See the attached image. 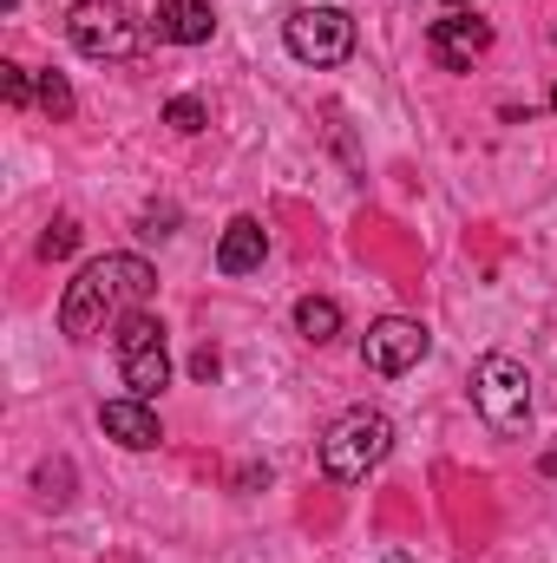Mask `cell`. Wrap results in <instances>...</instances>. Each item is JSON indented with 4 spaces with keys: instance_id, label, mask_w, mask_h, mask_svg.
<instances>
[{
    "instance_id": "1",
    "label": "cell",
    "mask_w": 557,
    "mask_h": 563,
    "mask_svg": "<svg viewBox=\"0 0 557 563\" xmlns=\"http://www.w3.org/2000/svg\"><path fill=\"white\" fill-rule=\"evenodd\" d=\"M151 288H157V269L144 256H92L59 295V334L92 341L112 314H139Z\"/></svg>"
},
{
    "instance_id": "2",
    "label": "cell",
    "mask_w": 557,
    "mask_h": 563,
    "mask_svg": "<svg viewBox=\"0 0 557 563\" xmlns=\"http://www.w3.org/2000/svg\"><path fill=\"white\" fill-rule=\"evenodd\" d=\"M387 452H394V420L381 407H348L341 420L321 432V472L335 485H361Z\"/></svg>"
},
{
    "instance_id": "3",
    "label": "cell",
    "mask_w": 557,
    "mask_h": 563,
    "mask_svg": "<svg viewBox=\"0 0 557 563\" xmlns=\"http://www.w3.org/2000/svg\"><path fill=\"white\" fill-rule=\"evenodd\" d=\"M472 407L485 413L492 432L518 439V432L532 426V374H525V361H512V354H485V361L472 367Z\"/></svg>"
},
{
    "instance_id": "4",
    "label": "cell",
    "mask_w": 557,
    "mask_h": 563,
    "mask_svg": "<svg viewBox=\"0 0 557 563\" xmlns=\"http://www.w3.org/2000/svg\"><path fill=\"white\" fill-rule=\"evenodd\" d=\"M66 40L86 53V59H132L144 46L139 20L125 13V0H79L66 13Z\"/></svg>"
},
{
    "instance_id": "5",
    "label": "cell",
    "mask_w": 557,
    "mask_h": 563,
    "mask_svg": "<svg viewBox=\"0 0 557 563\" xmlns=\"http://www.w3.org/2000/svg\"><path fill=\"white\" fill-rule=\"evenodd\" d=\"M282 46L302 66H341L354 53V20H348V7H295L282 20Z\"/></svg>"
},
{
    "instance_id": "6",
    "label": "cell",
    "mask_w": 557,
    "mask_h": 563,
    "mask_svg": "<svg viewBox=\"0 0 557 563\" xmlns=\"http://www.w3.org/2000/svg\"><path fill=\"white\" fill-rule=\"evenodd\" d=\"M119 374H125V387L139 394V400H151L164 380H171V354H164V321L157 314H125L119 321Z\"/></svg>"
},
{
    "instance_id": "7",
    "label": "cell",
    "mask_w": 557,
    "mask_h": 563,
    "mask_svg": "<svg viewBox=\"0 0 557 563\" xmlns=\"http://www.w3.org/2000/svg\"><path fill=\"white\" fill-rule=\"evenodd\" d=\"M426 347H433V334L419 328V321H407V314H381L368 334H361V361H368V374H407V367H419L426 361Z\"/></svg>"
},
{
    "instance_id": "8",
    "label": "cell",
    "mask_w": 557,
    "mask_h": 563,
    "mask_svg": "<svg viewBox=\"0 0 557 563\" xmlns=\"http://www.w3.org/2000/svg\"><path fill=\"white\" fill-rule=\"evenodd\" d=\"M426 46H433V59H439L446 73H472V59L492 46V26H485L472 7H459V13H446V20H433Z\"/></svg>"
},
{
    "instance_id": "9",
    "label": "cell",
    "mask_w": 557,
    "mask_h": 563,
    "mask_svg": "<svg viewBox=\"0 0 557 563\" xmlns=\"http://www.w3.org/2000/svg\"><path fill=\"white\" fill-rule=\"evenodd\" d=\"M99 426H106L125 452H151V445L164 439V426H157V413H151V400H139V394L106 400V407H99Z\"/></svg>"
},
{
    "instance_id": "10",
    "label": "cell",
    "mask_w": 557,
    "mask_h": 563,
    "mask_svg": "<svg viewBox=\"0 0 557 563\" xmlns=\"http://www.w3.org/2000/svg\"><path fill=\"white\" fill-rule=\"evenodd\" d=\"M157 40H171V46H204L210 33H217V13H210V0H157Z\"/></svg>"
},
{
    "instance_id": "11",
    "label": "cell",
    "mask_w": 557,
    "mask_h": 563,
    "mask_svg": "<svg viewBox=\"0 0 557 563\" xmlns=\"http://www.w3.org/2000/svg\"><path fill=\"white\" fill-rule=\"evenodd\" d=\"M263 256H270V230L256 217H237L223 230V243H217V269L223 276H250V269H263Z\"/></svg>"
},
{
    "instance_id": "12",
    "label": "cell",
    "mask_w": 557,
    "mask_h": 563,
    "mask_svg": "<svg viewBox=\"0 0 557 563\" xmlns=\"http://www.w3.org/2000/svg\"><path fill=\"white\" fill-rule=\"evenodd\" d=\"M295 334L315 341V347L335 341V334H341V301H328V295H302V301H295Z\"/></svg>"
},
{
    "instance_id": "13",
    "label": "cell",
    "mask_w": 557,
    "mask_h": 563,
    "mask_svg": "<svg viewBox=\"0 0 557 563\" xmlns=\"http://www.w3.org/2000/svg\"><path fill=\"white\" fill-rule=\"evenodd\" d=\"M33 99H40V112H46V119H73V86H66L59 73H40Z\"/></svg>"
},
{
    "instance_id": "14",
    "label": "cell",
    "mask_w": 557,
    "mask_h": 563,
    "mask_svg": "<svg viewBox=\"0 0 557 563\" xmlns=\"http://www.w3.org/2000/svg\"><path fill=\"white\" fill-rule=\"evenodd\" d=\"M73 250H79V223H66V217H59V223L40 236V256H46V263H59V256H73Z\"/></svg>"
},
{
    "instance_id": "15",
    "label": "cell",
    "mask_w": 557,
    "mask_h": 563,
    "mask_svg": "<svg viewBox=\"0 0 557 563\" xmlns=\"http://www.w3.org/2000/svg\"><path fill=\"white\" fill-rule=\"evenodd\" d=\"M164 125L190 139V132H204V106H197V99H171V106H164Z\"/></svg>"
},
{
    "instance_id": "16",
    "label": "cell",
    "mask_w": 557,
    "mask_h": 563,
    "mask_svg": "<svg viewBox=\"0 0 557 563\" xmlns=\"http://www.w3.org/2000/svg\"><path fill=\"white\" fill-rule=\"evenodd\" d=\"M0 92H7V106H26V99H33V86H26L20 66H0Z\"/></svg>"
},
{
    "instance_id": "17",
    "label": "cell",
    "mask_w": 557,
    "mask_h": 563,
    "mask_svg": "<svg viewBox=\"0 0 557 563\" xmlns=\"http://www.w3.org/2000/svg\"><path fill=\"white\" fill-rule=\"evenodd\" d=\"M190 374H197V380H217V354H210V347H197V361H190Z\"/></svg>"
},
{
    "instance_id": "18",
    "label": "cell",
    "mask_w": 557,
    "mask_h": 563,
    "mask_svg": "<svg viewBox=\"0 0 557 563\" xmlns=\"http://www.w3.org/2000/svg\"><path fill=\"white\" fill-rule=\"evenodd\" d=\"M387 563H419V558H407V551H387Z\"/></svg>"
},
{
    "instance_id": "19",
    "label": "cell",
    "mask_w": 557,
    "mask_h": 563,
    "mask_svg": "<svg viewBox=\"0 0 557 563\" xmlns=\"http://www.w3.org/2000/svg\"><path fill=\"white\" fill-rule=\"evenodd\" d=\"M0 7H20V0H0Z\"/></svg>"
},
{
    "instance_id": "20",
    "label": "cell",
    "mask_w": 557,
    "mask_h": 563,
    "mask_svg": "<svg viewBox=\"0 0 557 563\" xmlns=\"http://www.w3.org/2000/svg\"><path fill=\"white\" fill-rule=\"evenodd\" d=\"M551 106H557V86H551Z\"/></svg>"
},
{
    "instance_id": "21",
    "label": "cell",
    "mask_w": 557,
    "mask_h": 563,
    "mask_svg": "<svg viewBox=\"0 0 557 563\" xmlns=\"http://www.w3.org/2000/svg\"><path fill=\"white\" fill-rule=\"evenodd\" d=\"M452 7H459V0H452Z\"/></svg>"
}]
</instances>
